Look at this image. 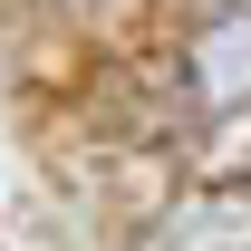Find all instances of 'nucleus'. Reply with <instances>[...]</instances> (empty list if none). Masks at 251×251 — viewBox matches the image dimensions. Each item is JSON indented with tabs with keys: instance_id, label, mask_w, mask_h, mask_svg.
Returning <instances> with one entry per match:
<instances>
[]
</instances>
